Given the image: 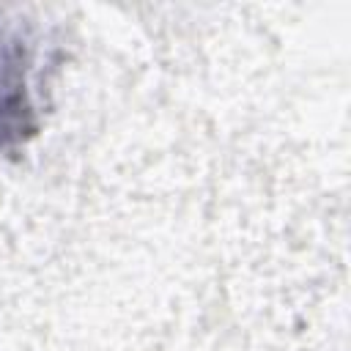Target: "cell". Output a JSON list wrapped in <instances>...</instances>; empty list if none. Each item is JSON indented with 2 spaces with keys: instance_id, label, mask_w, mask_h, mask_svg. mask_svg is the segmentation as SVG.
<instances>
[{
  "instance_id": "obj_1",
  "label": "cell",
  "mask_w": 351,
  "mask_h": 351,
  "mask_svg": "<svg viewBox=\"0 0 351 351\" xmlns=\"http://www.w3.org/2000/svg\"><path fill=\"white\" fill-rule=\"evenodd\" d=\"M27 69H30L27 41L16 30L0 25V148L33 132Z\"/></svg>"
}]
</instances>
